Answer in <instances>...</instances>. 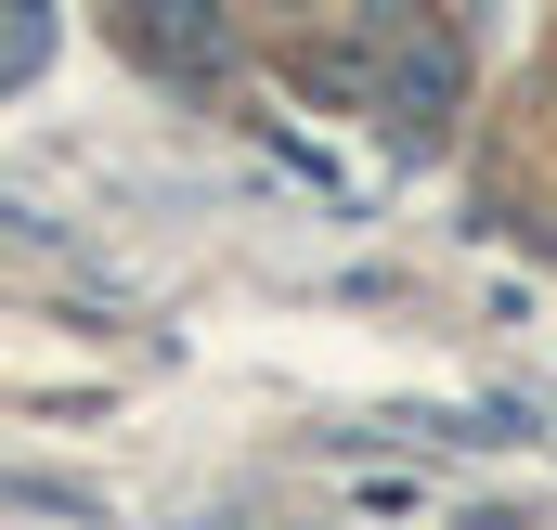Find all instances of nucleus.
Segmentation results:
<instances>
[{"mask_svg": "<svg viewBox=\"0 0 557 530\" xmlns=\"http://www.w3.org/2000/svg\"><path fill=\"white\" fill-rule=\"evenodd\" d=\"M143 13H156V26H143L156 65H221V13H208V0H143Z\"/></svg>", "mask_w": 557, "mask_h": 530, "instance_id": "f257e3e1", "label": "nucleus"}, {"mask_svg": "<svg viewBox=\"0 0 557 530\" xmlns=\"http://www.w3.org/2000/svg\"><path fill=\"white\" fill-rule=\"evenodd\" d=\"M454 104V52H428V65H403V130H428Z\"/></svg>", "mask_w": 557, "mask_h": 530, "instance_id": "f03ea898", "label": "nucleus"}]
</instances>
